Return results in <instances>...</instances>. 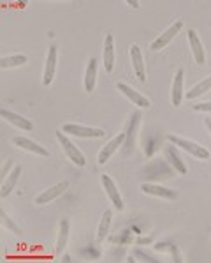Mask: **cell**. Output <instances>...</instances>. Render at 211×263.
I'll list each match as a JSON object with an SVG mask.
<instances>
[{"label":"cell","instance_id":"cell-3","mask_svg":"<svg viewBox=\"0 0 211 263\" xmlns=\"http://www.w3.org/2000/svg\"><path fill=\"white\" fill-rule=\"evenodd\" d=\"M62 131L66 133L67 136H76V138H102L106 135L104 129L100 127H88V125H81V124H64Z\"/></svg>","mask_w":211,"mask_h":263},{"label":"cell","instance_id":"cell-10","mask_svg":"<svg viewBox=\"0 0 211 263\" xmlns=\"http://www.w3.org/2000/svg\"><path fill=\"white\" fill-rule=\"evenodd\" d=\"M0 117H2L7 124L14 125L16 129H22V131H32V129H34V122H32L30 119L19 115V113L6 110V108H2V110H0Z\"/></svg>","mask_w":211,"mask_h":263},{"label":"cell","instance_id":"cell-28","mask_svg":"<svg viewBox=\"0 0 211 263\" xmlns=\"http://www.w3.org/2000/svg\"><path fill=\"white\" fill-rule=\"evenodd\" d=\"M169 254L173 256V261H176V263L181 261V256H180V253H178V248L174 244H171V248H169Z\"/></svg>","mask_w":211,"mask_h":263},{"label":"cell","instance_id":"cell-26","mask_svg":"<svg viewBox=\"0 0 211 263\" xmlns=\"http://www.w3.org/2000/svg\"><path fill=\"white\" fill-rule=\"evenodd\" d=\"M192 108L196 111H202V113H211V101H206V103H197L192 104Z\"/></svg>","mask_w":211,"mask_h":263},{"label":"cell","instance_id":"cell-27","mask_svg":"<svg viewBox=\"0 0 211 263\" xmlns=\"http://www.w3.org/2000/svg\"><path fill=\"white\" fill-rule=\"evenodd\" d=\"M14 168V164H13V161H11V159H7V163H6V166H4L2 168V175H0V179H6V177L7 175H9V173H11V170H13Z\"/></svg>","mask_w":211,"mask_h":263},{"label":"cell","instance_id":"cell-11","mask_svg":"<svg viewBox=\"0 0 211 263\" xmlns=\"http://www.w3.org/2000/svg\"><path fill=\"white\" fill-rule=\"evenodd\" d=\"M141 193L150 194V196H157V198H164V200H176L178 193L174 189H169L165 185L160 184H152V182H144L141 184Z\"/></svg>","mask_w":211,"mask_h":263},{"label":"cell","instance_id":"cell-32","mask_svg":"<svg viewBox=\"0 0 211 263\" xmlns=\"http://www.w3.org/2000/svg\"><path fill=\"white\" fill-rule=\"evenodd\" d=\"M204 125H206V129L211 133V117H206L204 119Z\"/></svg>","mask_w":211,"mask_h":263},{"label":"cell","instance_id":"cell-30","mask_svg":"<svg viewBox=\"0 0 211 263\" xmlns=\"http://www.w3.org/2000/svg\"><path fill=\"white\" fill-rule=\"evenodd\" d=\"M136 254H137V256H139V258H143L144 261H152V263H153V261H157L153 256H150V254H146V253H143V251H139V249L136 251Z\"/></svg>","mask_w":211,"mask_h":263},{"label":"cell","instance_id":"cell-23","mask_svg":"<svg viewBox=\"0 0 211 263\" xmlns=\"http://www.w3.org/2000/svg\"><path fill=\"white\" fill-rule=\"evenodd\" d=\"M208 90H211V74L208 76V78L201 80L199 83L194 85L188 92H185V97L186 99H196V97H201L202 94H206Z\"/></svg>","mask_w":211,"mask_h":263},{"label":"cell","instance_id":"cell-7","mask_svg":"<svg viewBox=\"0 0 211 263\" xmlns=\"http://www.w3.org/2000/svg\"><path fill=\"white\" fill-rule=\"evenodd\" d=\"M69 189V182H58V184H55V185H51V187H48V189H44L43 193L37 194L35 196V200H34V203L35 205H48V203H51V201H55L56 198H60L64 193H66Z\"/></svg>","mask_w":211,"mask_h":263},{"label":"cell","instance_id":"cell-9","mask_svg":"<svg viewBox=\"0 0 211 263\" xmlns=\"http://www.w3.org/2000/svg\"><path fill=\"white\" fill-rule=\"evenodd\" d=\"M164 156H165V159H167L169 166H173L178 173H180V175H186L188 168H186V164H185V159L180 156V152H178L176 145H173V143L165 145V147H164Z\"/></svg>","mask_w":211,"mask_h":263},{"label":"cell","instance_id":"cell-4","mask_svg":"<svg viewBox=\"0 0 211 263\" xmlns=\"http://www.w3.org/2000/svg\"><path fill=\"white\" fill-rule=\"evenodd\" d=\"M183 30V20H176V22L173 23L169 28H165L164 32H162L160 35L155 39V41H152L150 44V48H152L153 51H160L164 50L167 44H171L174 39H176V35L180 34V32Z\"/></svg>","mask_w":211,"mask_h":263},{"label":"cell","instance_id":"cell-24","mask_svg":"<svg viewBox=\"0 0 211 263\" xmlns=\"http://www.w3.org/2000/svg\"><path fill=\"white\" fill-rule=\"evenodd\" d=\"M28 62L27 55H9L0 59V69H11V67H22Z\"/></svg>","mask_w":211,"mask_h":263},{"label":"cell","instance_id":"cell-1","mask_svg":"<svg viewBox=\"0 0 211 263\" xmlns=\"http://www.w3.org/2000/svg\"><path fill=\"white\" fill-rule=\"evenodd\" d=\"M56 141L60 143V147H62L64 154L67 156V159L71 161L74 166L78 168H85L87 166V156H85L83 152L79 151L78 147H76V143H72L71 138L66 135V133L60 129V131H56Z\"/></svg>","mask_w":211,"mask_h":263},{"label":"cell","instance_id":"cell-16","mask_svg":"<svg viewBox=\"0 0 211 263\" xmlns=\"http://www.w3.org/2000/svg\"><path fill=\"white\" fill-rule=\"evenodd\" d=\"M22 173H23V168L19 166V164H14L11 173L2 180V184H0V198H7L14 191V187L18 185L19 179H22Z\"/></svg>","mask_w":211,"mask_h":263},{"label":"cell","instance_id":"cell-20","mask_svg":"<svg viewBox=\"0 0 211 263\" xmlns=\"http://www.w3.org/2000/svg\"><path fill=\"white\" fill-rule=\"evenodd\" d=\"M69 235H71V224H69L67 219H62L60 221V226H58V237H56V244H55V254L60 256L66 249L67 242H69Z\"/></svg>","mask_w":211,"mask_h":263},{"label":"cell","instance_id":"cell-5","mask_svg":"<svg viewBox=\"0 0 211 263\" xmlns=\"http://www.w3.org/2000/svg\"><path fill=\"white\" fill-rule=\"evenodd\" d=\"M116 90H118L121 96L127 97L132 104H136L137 108H141V110H148V108L152 106V101H150L146 96L141 94L139 90H136L134 87H131V85L120 82V83H116Z\"/></svg>","mask_w":211,"mask_h":263},{"label":"cell","instance_id":"cell-22","mask_svg":"<svg viewBox=\"0 0 211 263\" xmlns=\"http://www.w3.org/2000/svg\"><path fill=\"white\" fill-rule=\"evenodd\" d=\"M111 224H113V210L108 209L104 210L102 217L99 221V228H97V242H104L108 238V233L111 230Z\"/></svg>","mask_w":211,"mask_h":263},{"label":"cell","instance_id":"cell-15","mask_svg":"<svg viewBox=\"0 0 211 263\" xmlns=\"http://www.w3.org/2000/svg\"><path fill=\"white\" fill-rule=\"evenodd\" d=\"M131 60H132V67L136 72V78L141 83L146 82V67H144V55L141 51L139 44H132L131 46Z\"/></svg>","mask_w":211,"mask_h":263},{"label":"cell","instance_id":"cell-25","mask_svg":"<svg viewBox=\"0 0 211 263\" xmlns=\"http://www.w3.org/2000/svg\"><path fill=\"white\" fill-rule=\"evenodd\" d=\"M0 224L4 226V228H7L9 232H13V233H16V235H19L22 233V228H19L16 222L11 219L9 216L6 214V210H0Z\"/></svg>","mask_w":211,"mask_h":263},{"label":"cell","instance_id":"cell-18","mask_svg":"<svg viewBox=\"0 0 211 263\" xmlns=\"http://www.w3.org/2000/svg\"><path fill=\"white\" fill-rule=\"evenodd\" d=\"M185 71L183 69H178L176 74H174L173 80V90H171V103L173 106H181L183 103V97H185V90H183V83H185Z\"/></svg>","mask_w":211,"mask_h":263},{"label":"cell","instance_id":"cell-14","mask_svg":"<svg viewBox=\"0 0 211 263\" xmlns=\"http://www.w3.org/2000/svg\"><path fill=\"white\" fill-rule=\"evenodd\" d=\"M188 35V44H190V50H192V57L196 60L197 66H204L206 64V50L202 46V41L199 37V34L196 30H188L186 32Z\"/></svg>","mask_w":211,"mask_h":263},{"label":"cell","instance_id":"cell-29","mask_svg":"<svg viewBox=\"0 0 211 263\" xmlns=\"http://www.w3.org/2000/svg\"><path fill=\"white\" fill-rule=\"evenodd\" d=\"M157 251H165V253H169V248H171V242H158V244L153 246Z\"/></svg>","mask_w":211,"mask_h":263},{"label":"cell","instance_id":"cell-31","mask_svg":"<svg viewBox=\"0 0 211 263\" xmlns=\"http://www.w3.org/2000/svg\"><path fill=\"white\" fill-rule=\"evenodd\" d=\"M137 244H153V238L152 237H139L137 238Z\"/></svg>","mask_w":211,"mask_h":263},{"label":"cell","instance_id":"cell-12","mask_svg":"<svg viewBox=\"0 0 211 263\" xmlns=\"http://www.w3.org/2000/svg\"><path fill=\"white\" fill-rule=\"evenodd\" d=\"M11 141L14 143V147L22 148V151H25V152H32V154H35V156H43V157L50 156V151H48L46 147L39 145L37 141H34V140L25 138V136H14Z\"/></svg>","mask_w":211,"mask_h":263},{"label":"cell","instance_id":"cell-8","mask_svg":"<svg viewBox=\"0 0 211 263\" xmlns=\"http://www.w3.org/2000/svg\"><path fill=\"white\" fill-rule=\"evenodd\" d=\"M100 182H102V187L106 194H108L109 201L113 203V207L116 210H123L125 203H123V198H121V194L118 191V185H116V182L111 179L109 175H102L100 177Z\"/></svg>","mask_w":211,"mask_h":263},{"label":"cell","instance_id":"cell-19","mask_svg":"<svg viewBox=\"0 0 211 263\" xmlns=\"http://www.w3.org/2000/svg\"><path fill=\"white\" fill-rule=\"evenodd\" d=\"M83 85H85V92L92 94L97 87V59L92 57L88 59L87 69H85V78H83Z\"/></svg>","mask_w":211,"mask_h":263},{"label":"cell","instance_id":"cell-34","mask_svg":"<svg viewBox=\"0 0 211 263\" xmlns=\"http://www.w3.org/2000/svg\"><path fill=\"white\" fill-rule=\"evenodd\" d=\"M129 6H132L134 9H137V7H139V2H136V0H129Z\"/></svg>","mask_w":211,"mask_h":263},{"label":"cell","instance_id":"cell-33","mask_svg":"<svg viewBox=\"0 0 211 263\" xmlns=\"http://www.w3.org/2000/svg\"><path fill=\"white\" fill-rule=\"evenodd\" d=\"M60 261H64V263H69V261H72L71 254H62V260H60Z\"/></svg>","mask_w":211,"mask_h":263},{"label":"cell","instance_id":"cell-35","mask_svg":"<svg viewBox=\"0 0 211 263\" xmlns=\"http://www.w3.org/2000/svg\"><path fill=\"white\" fill-rule=\"evenodd\" d=\"M127 261H131V263H134V261H136V258H134V256H129V258H127Z\"/></svg>","mask_w":211,"mask_h":263},{"label":"cell","instance_id":"cell-13","mask_svg":"<svg viewBox=\"0 0 211 263\" xmlns=\"http://www.w3.org/2000/svg\"><path fill=\"white\" fill-rule=\"evenodd\" d=\"M56 60H58V50L53 44L48 50V57H46V66H44V74H43V85H51L53 80H55L56 74Z\"/></svg>","mask_w":211,"mask_h":263},{"label":"cell","instance_id":"cell-2","mask_svg":"<svg viewBox=\"0 0 211 263\" xmlns=\"http://www.w3.org/2000/svg\"><path fill=\"white\" fill-rule=\"evenodd\" d=\"M167 140H169V143H173V145H176V147L183 148L185 152H188L190 156L197 157V159H201V161H206V159H209V157H211V154H209L208 148L202 147V145H199V143H196V141L188 140V138H183V136H176V135H169Z\"/></svg>","mask_w":211,"mask_h":263},{"label":"cell","instance_id":"cell-17","mask_svg":"<svg viewBox=\"0 0 211 263\" xmlns=\"http://www.w3.org/2000/svg\"><path fill=\"white\" fill-rule=\"evenodd\" d=\"M102 60H104V71L108 72V74H113V69H115V60H116L115 39H113V34H108V35H106V39H104Z\"/></svg>","mask_w":211,"mask_h":263},{"label":"cell","instance_id":"cell-21","mask_svg":"<svg viewBox=\"0 0 211 263\" xmlns=\"http://www.w3.org/2000/svg\"><path fill=\"white\" fill-rule=\"evenodd\" d=\"M139 113H134L132 115V119H131V122H129V133H125L127 135V140H125V143H123V152H125V156H131L132 154V147H134V138H136V131H137V127H139Z\"/></svg>","mask_w":211,"mask_h":263},{"label":"cell","instance_id":"cell-6","mask_svg":"<svg viewBox=\"0 0 211 263\" xmlns=\"http://www.w3.org/2000/svg\"><path fill=\"white\" fill-rule=\"evenodd\" d=\"M125 140H127V135H125V133H120V135H116L115 138L109 140L108 143H106L104 147L99 151V156H97V163H99L100 166L108 163V161L111 159V157L115 156V154L118 152L121 147H123Z\"/></svg>","mask_w":211,"mask_h":263}]
</instances>
